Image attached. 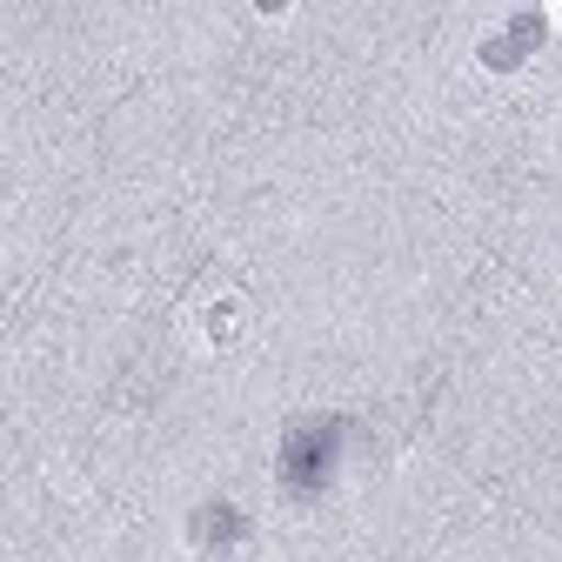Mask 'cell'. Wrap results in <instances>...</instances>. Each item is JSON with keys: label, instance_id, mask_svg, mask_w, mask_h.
<instances>
[{"label": "cell", "instance_id": "obj_2", "mask_svg": "<svg viewBox=\"0 0 562 562\" xmlns=\"http://www.w3.org/2000/svg\"><path fill=\"white\" fill-rule=\"evenodd\" d=\"M188 536H194L201 549H228V542H241V536H248V516H235L228 503H207V509L188 522Z\"/></svg>", "mask_w": 562, "mask_h": 562}, {"label": "cell", "instance_id": "obj_1", "mask_svg": "<svg viewBox=\"0 0 562 562\" xmlns=\"http://www.w3.org/2000/svg\"><path fill=\"white\" fill-rule=\"evenodd\" d=\"M335 456H341V422H308L281 442V482L295 496H315V488L335 475Z\"/></svg>", "mask_w": 562, "mask_h": 562}]
</instances>
